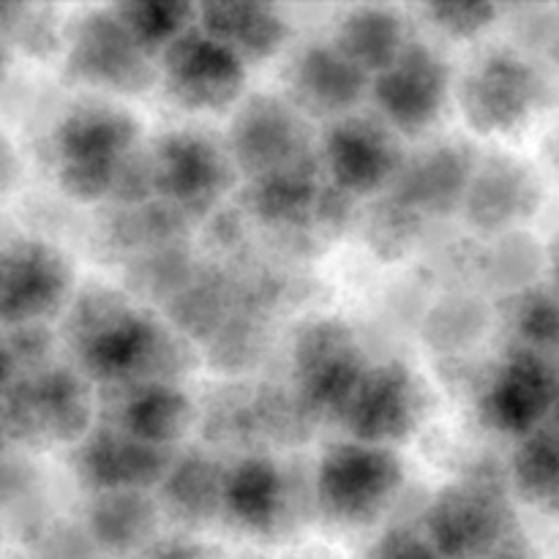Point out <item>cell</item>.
Returning <instances> with one entry per match:
<instances>
[{"label":"cell","instance_id":"obj_1","mask_svg":"<svg viewBox=\"0 0 559 559\" xmlns=\"http://www.w3.org/2000/svg\"><path fill=\"white\" fill-rule=\"evenodd\" d=\"M66 338L80 371L107 388L175 382L183 349L173 333L126 293L87 287L66 314Z\"/></svg>","mask_w":559,"mask_h":559},{"label":"cell","instance_id":"obj_2","mask_svg":"<svg viewBox=\"0 0 559 559\" xmlns=\"http://www.w3.org/2000/svg\"><path fill=\"white\" fill-rule=\"evenodd\" d=\"M142 129L131 112L109 102H80L52 131V167L58 186L76 202L112 200L134 162Z\"/></svg>","mask_w":559,"mask_h":559},{"label":"cell","instance_id":"obj_3","mask_svg":"<svg viewBox=\"0 0 559 559\" xmlns=\"http://www.w3.org/2000/svg\"><path fill=\"white\" fill-rule=\"evenodd\" d=\"M5 431L25 448L80 445L93 429L91 380L80 369L44 366L20 374L0 396Z\"/></svg>","mask_w":559,"mask_h":559},{"label":"cell","instance_id":"obj_4","mask_svg":"<svg viewBox=\"0 0 559 559\" xmlns=\"http://www.w3.org/2000/svg\"><path fill=\"white\" fill-rule=\"evenodd\" d=\"M404 486V464L393 448L347 437L320 456L314 500L322 516L342 527H369L396 502Z\"/></svg>","mask_w":559,"mask_h":559},{"label":"cell","instance_id":"obj_5","mask_svg":"<svg viewBox=\"0 0 559 559\" xmlns=\"http://www.w3.org/2000/svg\"><path fill=\"white\" fill-rule=\"evenodd\" d=\"M551 85L544 69L511 47L478 55L459 82V107L473 131L484 136H508L527 129L549 104Z\"/></svg>","mask_w":559,"mask_h":559},{"label":"cell","instance_id":"obj_6","mask_svg":"<svg viewBox=\"0 0 559 559\" xmlns=\"http://www.w3.org/2000/svg\"><path fill=\"white\" fill-rule=\"evenodd\" d=\"M522 527L497 475L453 480L431 497L424 533L442 559H486Z\"/></svg>","mask_w":559,"mask_h":559},{"label":"cell","instance_id":"obj_7","mask_svg":"<svg viewBox=\"0 0 559 559\" xmlns=\"http://www.w3.org/2000/svg\"><path fill=\"white\" fill-rule=\"evenodd\" d=\"M374 360L358 333L336 317L300 325L293 342V393L314 418H342Z\"/></svg>","mask_w":559,"mask_h":559},{"label":"cell","instance_id":"obj_8","mask_svg":"<svg viewBox=\"0 0 559 559\" xmlns=\"http://www.w3.org/2000/svg\"><path fill=\"white\" fill-rule=\"evenodd\" d=\"M153 194L189 222L205 218L238 180L227 145L194 129H173L153 142Z\"/></svg>","mask_w":559,"mask_h":559},{"label":"cell","instance_id":"obj_9","mask_svg":"<svg viewBox=\"0 0 559 559\" xmlns=\"http://www.w3.org/2000/svg\"><path fill=\"white\" fill-rule=\"evenodd\" d=\"M66 71L71 80L118 96H140L158 82V60L126 27L118 11L93 9L66 36Z\"/></svg>","mask_w":559,"mask_h":559},{"label":"cell","instance_id":"obj_10","mask_svg":"<svg viewBox=\"0 0 559 559\" xmlns=\"http://www.w3.org/2000/svg\"><path fill=\"white\" fill-rule=\"evenodd\" d=\"M246 80L249 66L197 22L158 55V82L186 112H227L243 96Z\"/></svg>","mask_w":559,"mask_h":559},{"label":"cell","instance_id":"obj_11","mask_svg":"<svg viewBox=\"0 0 559 559\" xmlns=\"http://www.w3.org/2000/svg\"><path fill=\"white\" fill-rule=\"evenodd\" d=\"M559 404V364L549 355L513 344L478 396L486 429L524 440L538 431Z\"/></svg>","mask_w":559,"mask_h":559},{"label":"cell","instance_id":"obj_12","mask_svg":"<svg viewBox=\"0 0 559 559\" xmlns=\"http://www.w3.org/2000/svg\"><path fill=\"white\" fill-rule=\"evenodd\" d=\"M453 71L445 55L424 38H409L388 69L371 76V93L380 118L396 134H424L445 112Z\"/></svg>","mask_w":559,"mask_h":559},{"label":"cell","instance_id":"obj_13","mask_svg":"<svg viewBox=\"0 0 559 559\" xmlns=\"http://www.w3.org/2000/svg\"><path fill=\"white\" fill-rule=\"evenodd\" d=\"M74 271L58 246L16 238L0 246V325H47L71 298Z\"/></svg>","mask_w":559,"mask_h":559},{"label":"cell","instance_id":"obj_14","mask_svg":"<svg viewBox=\"0 0 559 559\" xmlns=\"http://www.w3.org/2000/svg\"><path fill=\"white\" fill-rule=\"evenodd\" d=\"M328 183L349 200L385 194L402 169L404 153L399 134L380 115H347L333 120L320 145Z\"/></svg>","mask_w":559,"mask_h":559},{"label":"cell","instance_id":"obj_15","mask_svg":"<svg viewBox=\"0 0 559 559\" xmlns=\"http://www.w3.org/2000/svg\"><path fill=\"white\" fill-rule=\"evenodd\" d=\"M227 151L243 180L282 169L320 147L311 140L304 115L278 96H254L238 104L229 123Z\"/></svg>","mask_w":559,"mask_h":559},{"label":"cell","instance_id":"obj_16","mask_svg":"<svg viewBox=\"0 0 559 559\" xmlns=\"http://www.w3.org/2000/svg\"><path fill=\"white\" fill-rule=\"evenodd\" d=\"M424 418V391L402 360H374L344 407L338 424L353 440L393 448L407 440Z\"/></svg>","mask_w":559,"mask_h":559},{"label":"cell","instance_id":"obj_17","mask_svg":"<svg viewBox=\"0 0 559 559\" xmlns=\"http://www.w3.org/2000/svg\"><path fill=\"white\" fill-rule=\"evenodd\" d=\"M175 462L173 451L134 440L118 426H93L76 445L74 467L93 495L115 491H147L162 486Z\"/></svg>","mask_w":559,"mask_h":559},{"label":"cell","instance_id":"obj_18","mask_svg":"<svg viewBox=\"0 0 559 559\" xmlns=\"http://www.w3.org/2000/svg\"><path fill=\"white\" fill-rule=\"evenodd\" d=\"M478 158L467 142H435L404 158L396 180L385 194L424 222L451 216L462 211Z\"/></svg>","mask_w":559,"mask_h":559},{"label":"cell","instance_id":"obj_19","mask_svg":"<svg viewBox=\"0 0 559 559\" xmlns=\"http://www.w3.org/2000/svg\"><path fill=\"white\" fill-rule=\"evenodd\" d=\"M544 186L533 167L508 153L478 158L462 213L484 235H506L540 211Z\"/></svg>","mask_w":559,"mask_h":559},{"label":"cell","instance_id":"obj_20","mask_svg":"<svg viewBox=\"0 0 559 559\" xmlns=\"http://www.w3.org/2000/svg\"><path fill=\"white\" fill-rule=\"evenodd\" d=\"M287 102L309 118L342 120L371 93V76L353 63L336 44H309L289 69Z\"/></svg>","mask_w":559,"mask_h":559},{"label":"cell","instance_id":"obj_21","mask_svg":"<svg viewBox=\"0 0 559 559\" xmlns=\"http://www.w3.org/2000/svg\"><path fill=\"white\" fill-rule=\"evenodd\" d=\"M320 151L282 169L246 180L243 205L251 218L278 233L311 227L325 194Z\"/></svg>","mask_w":559,"mask_h":559},{"label":"cell","instance_id":"obj_22","mask_svg":"<svg viewBox=\"0 0 559 559\" xmlns=\"http://www.w3.org/2000/svg\"><path fill=\"white\" fill-rule=\"evenodd\" d=\"M289 486L276 459L246 453L224 475L222 513L251 535H276L289 516Z\"/></svg>","mask_w":559,"mask_h":559},{"label":"cell","instance_id":"obj_23","mask_svg":"<svg viewBox=\"0 0 559 559\" xmlns=\"http://www.w3.org/2000/svg\"><path fill=\"white\" fill-rule=\"evenodd\" d=\"M112 426L134 440L173 451L194 426V404L178 382H140L120 388Z\"/></svg>","mask_w":559,"mask_h":559},{"label":"cell","instance_id":"obj_24","mask_svg":"<svg viewBox=\"0 0 559 559\" xmlns=\"http://www.w3.org/2000/svg\"><path fill=\"white\" fill-rule=\"evenodd\" d=\"M197 25L246 66L271 60L289 38V22L265 3H207L197 5Z\"/></svg>","mask_w":559,"mask_h":559},{"label":"cell","instance_id":"obj_25","mask_svg":"<svg viewBox=\"0 0 559 559\" xmlns=\"http://www.w3.org/2000/svg\"><path fill=\"white\" fill-rule=\"evenodd\" d=\"M227 467L202 451L175 456L167 478L158 486V508L183 527H205L222 513Z\"/></svg>","mask_w":559,"mask_h":559},{"label":"cell","instance_id":"obj_26","mask_svg":"<svg viewBox=\"0 0 559 559\" xmlns=\"http://www.w3.org/2000/svg\"><path fill=\"white\" fill-rule=\"evenodd\" d=\"M158 516V500H153L147 491H115L93 497L85 527L98 549L120 557L136 549H151Z\"/></svg>","mask_w":559,"mask_h":559},{"label":"cell","instance_id":"obj_27","mask_svg":"<svg viewBox=\"0 0 559 559\" xmlns=\"http://www.w3.org/2000/svg\"><path fill=\"white\" fill-rule=\"evenodd\" d=\"M407 41V22L391 5H355L338 20L333 36L338 52L347 55L369 76L388 69Z\"/></svg>","mask_w":559,"mask_h":559},{"label":"cell","instance_id":"obj_28","mask_svg":"<svg viewBox=\"0 0 559 559\" xmlns=\"http://www.w3.org/2000/svg\"><path fill=\"white\" fill-rule=\"evenodd\" d=\"M511 484L527 506L559 516V404L538 431L516 442Z\"/></svg>","mask_w":559,"mask_h":559},{"label":"cell","instance_id":"obj_29","mask_svg":"<svg viewBox=\"0 0 559 559\" xmlns=\"http://www.w3.org/2000/svg\"><path fill=\"white\" fill-rule=\"evenodd\" d=\"M508 322L513 331V344L533 353L559 355V300L551 289L524 287L513 295Z\"/></svg>","mask_w":559,"mask_h":559},{"label":"cell","instance_id":"obj_30","mask_svg":"<svg viewBox=\"0 0 559 559\" xmlns=\"http://www.w3.org/2000/svg\"><path fill=\"white\" fill-rule=\"evenodd\" d=\"M136 41L158 60V55L197 22V5L189 3H120L115 5Z\"/></svg>","mask_w":559,"mask_h":559},{"label":"cell","instance_id":"obj_31","mask_svg":"<svg viewBox=\"0 0 559 559\" xmlns=\"http://www.w3.org/2000/svg\"><path fill=\"white\" fill-rule=\"evenodd\" d=\"M424 224V218L415 216L413 211H407L385 194L371 207L366 233H369V243L374 246L377 254L385 257V260H396V257L407 254L409 246L418 240Z\"/></svg>","mask_w":559,"mask_h":559},{"label":"cell","instance_id":"obj_32","mask_svg":"<svg viewBox=\"0 0 559 559\" xmlns=\"http://www.w3.org/2000/svg\"><path fill=\"white\" fill-rule=\"evenodd\" d=\"M5 41H14L27 55H47L58 47L60 33L52 9L41 5H16L11 3L9 20L3 25Z\"/></svg>","mask_w":559,"mask_h":559},{"label":"cell","instance_id":"obj_33","mask_svg":"<svg viewBox=\"0 0 559 559\" xmlns=\"http://www.w3.org/2000/svg\"><path fill=\"white\" fill-rule=\"evenodd\" d=\"M424 16L448 38H475L495 25L500 9L491 3H435L424 5Z\"/></svg>","mask_w":559,"mask_h":559},{"label":"cell","instance_id":"obj_34","mask_svg":"<svg viewBox=\"0 0 559 559\" xmlns=\"http://www.w3.org/2000/svg\"><path fill=\"white\" fill-rule=\"evenodd\" d=\"M366 559H442L424 530H413L407 524L385 530L366 551Z\"/></svg>","mask_w":559,"mask_h":559},{"label":"cell","instance_id":"obj_35","mask_svg":"<svg viewBox=\"0 0 559 559\" xmlns=\"http://www.w3.org/2000/svg\"><path fill=\"white\" fill-rule=\"evenodd\" d=\"M3 338L20 374L49 366L47 358L49 349H52V333H49L47 325L9 328V333Z\"/></svg>","mask_w":559,"mask_h":559},{"label":"cell","instance_id":"obj_36","mask_svg":"<svg viewBox=\"0 0 559 559\" xmlns=\"http://www.w3.org/2000/svg\"><path fill=\"white\" fill-rule=\"evenodd\" d=\"M36 480L38 478L31 464L20 462V459H9L3 453L0 456V508L16 506L20 500H25L33 486H36Z\"/></svg>","mask_w":559,"mask_h":559},{"label":"cell","instance_id":"obj_37","mask_svg":"<svg viewBox=\"0 0 559 559\" xmlns=\"http://www.w3.org/2000/svg\"><path fill=\"white\" fill-rule=\"evenodd\" d=\"M145 559H207V555L197 540L178 535V538H167L162 540V544H153L151 549H147Z\"/></svg>","mask_w":559,"mask_h":559},{"label":"cell","instance_id":"obj_38","mask_svg":"<svg viewBox=\"0 0 559 559\" xmlns=\"http://www.w3.org/2000/svg\"><path fill=\"white\" fill-rule=\"evenodd\" d=\"M486 559H538V551H535V544L530 540V535L519 527L516 533L508 535Z\"/></svg>","mask_w":559,"mask_h":559},{"label":"cell","instance_id":"obj_39","mask_svg":"<svg viewBox=\"0 0 559 559\" xmlns=\"http://www.w3.org/2000/svg\"><path fill=\"white\" fill-rule=\"evenodd\" d=\"M16 377H20V371H16L14 358H11L9 347H5V338H0V396H3L5 388H9Z\"/></svg>","mask_w":559,"mask_h":559},{"label":"cell","instance_id":"obj_40","mask_svg":"<svg viewBox=\"0 0 559 559\" xmlns=\"http://www.w3.org/2000/svg\"><path fill=\"white\" fill-rule=\"evenodd\" d=\"M549 267H551V293L559 300V235L549 249Z\"/></svg>","mask_w":559,"mask_h":559},{"label":"cell","instance_id":"obj_41","mask_svg":"<svg viewBox=\"0 0 559 559\" xmlns=\"http://www.w3.org/2000/svg\"><path fill=\"white\" fill-rule=\"evenodd\" d=\"M9 178H11V156H9V151L0 145V191L5 189Z\"/></svg>","mask_w":559,"mask_h":559},{"label":"cell","instance_id":"obj_42","mask_svg":"<svg viewBox=\"0 0 559 559\" xmlns=\"http://www.w3.org/2000/svg\"><path fill=\"white\" fill-rule=\"evenodd\" d=\"M9 431H5V420H3V409H0V456L5 453V445H9Z\"/></svg>","mask_w":559,"mask_h":559},{"label":"cell","instance_id":"obj_43","mask_svg":"<svg viewBox=\"0 0 559 559\" xmlns=\"http://www.w3.org/2000/svg\"><path fill=\"white\" fill-rule=\"evenodd\" d=\"M5 47H9V41H5L3 33H0V71H3V63H5Z\"/></svg>","mask_w":559,"mask_h":559},{"label":"cell","instance_id":"obj_44","mask_svg":"<svg viewBox=\"0 0 559 559\" xmlns=\"http://www.w3.org/2000/svg\"><path fill=\"white\" fill-rule=\"evenodd\" d=\"M0 549H3V533H0Z\"/></svg>","mask_w":559,"mask_h":559}]
</instances>
